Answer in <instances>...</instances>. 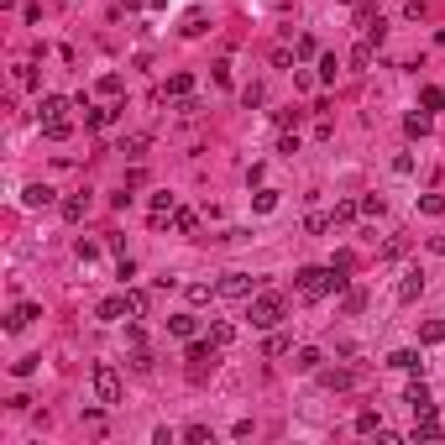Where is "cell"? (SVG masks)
Listing matches in <instances>:
<instances>
[{"label": "cell", "mask_w": 445, "mask_h": 445, "mask_svg": "<svg viewBox=\"0 0 445 445\" xmlns=\"http://www.w3.org/2000/svg\"><path fill=\"white\" fill-rule=\"evenodd\" d=\"M294 288H299V299H325V294H336V288H346V278H341L336 267H299Z\"/></svg>", "instance_id": "1"}, {"label": "cell", "mask_w": 445, "mask_h": 445, "mask_svg": "<svg viewBox=\"0 0 445 445\" xmlns=\"http://www.w3.org/2000/svg\"><path fill=\"white\" fill-rule=\"evenodd\" d=\"M69 100L63 95H42V110H37V126H42V137H53V142H63L74 131V121H69Z\"/></svg>", "instance_id": "2"}, {"label": "cell", "mask_w": 445, "mask_h": 445, "mask_svg": "<svg viewBox=\"0 0 445 445\" xmlns=\"http://www.w3.org/2000/svg\"><path fill=\"white\" fill-rule=\"evenodd\" d=\"M283 315H288V299H283V294H252V299H247V320H252V330H273Z\"/></svg>", "instance_id": "3"}, {"label": "cell", "mask_w": 445, "mask_h": 445, "mask_svg": "<svg viewBox=\"0 0 445 445\" xmlns=\"http://www.w3.org/2000/svg\"><path fill=\"white\" fill-rule=\"evenodd\" d=\"M95 398L100 404H121V372L110 362H95Z\"/></svg>", "instance_id": "4"}, {"label": "cell", "mask_w": 445, "mask_h": 445, "mask_svg": "<svg viewBox=\"0 0 445 445\" xmlns=\"http://www.w3.org/2000/svg\"><path fill=\"white\" fill-rule=\"evenodd\" d=\"M220 294H226V299H252V294H257V278H252V273H226V278H220Z\"/></svg>", "instance_id": "5"}, {"label": "cell", "mask_w": 445, "mask_h": 445, "mask_svg": "<svg viewBox=\"0 0 445 445\" xmlns=\"http://www.w3.org/2000/svg\"><path fill=\"white\" fill-rule=\"evenodd\" d=\"M404 404L414 409V419H419V414H435V398H430V388H425V383H409Z\"/></svg>", "instance_id": "6"}, {"label": "cell", "mask_w": 445, "mask_h": 445, "mask_svg": "<svg viewBox=\"0 0 445 445\" xmlns=\"http://www.w3.org/2000/svg\"><path fill=\"white\" fill-rule=\"evenodd\" d=\"M32 320H42V304H16V309H11V315H6V330H11V336H16V330H27Z\"/></svg>", "instance_id": "7"}, {"label": "cell", "mask_w": 445, "mask_h": 445, "mask_svg": "<svg viewBox=\"0 0 445 445\" xmlns=\"http://www.w3.org/2000/svg\"><path fill=\"white\" fill-rule=\"evenodd\" d=\"M419 294H425V273H419V267H409L404 283H398V304H414Z\"/></svg>", "instance_id": "8"}, {"label": "cell", "mask_w": 445, "mask_h": 445, "mask_svg": "<svg viewBox=\"0 0 445 445\" xmlns=\"http://www.w3.org/2000/svg\"><path fill=\"white\" fill-rule=\"evenodd\" d=\"M21 205H27V210L53 205V189H48V184H27V189H21Z\"/></svg>", "instance_id": "9"}, {"label": "cell", "mask_w": 445, "mask_h": 445, "mask_svg": "<svg viewBox=\"0 0 445 445\" xmlns=\"http://www.w3.org/2000/svg\"><path fill=\"white\" fill-rule=\"evenodd\" d=\"M430 440H440V419H435V414H419V425H414V445H430Z\"/></svg>", "instance_id": "10"}, {"label": "cell", "mask_w": 445, "mask_h": 445, "mask_svg": "<svg viewBox=\"0 0 445 445\" xmlns=\"http://www.w3.org/2000/svg\"><path fill=\"white\" fill-rule=\"evenodd\" d=\"M116 116H121L116 105H100V110H95V105H84V126H95V131H100V126H110Z\"/></svg>", "instance_id": "11"}, {"label": "cell", "mask_w": 445, "mask_h": 445, "mask_svg": "<svg viewBox=\"0 0 445 445\" xmlns=\"http://www.w3.org/2000/svg\"><path fill=\"white\" fill-rule=\"evenodd\" d=\"M194 330H199L194 315H173V320H168V336H178V341H194Z\"/></svg>", "instance_id": "12"}, {"label": "cell", "mask_w": 445, "mask_h": 445, "mask_svg": "<svg viewBox=\"0 0 445 445\" xmlns=\"http://www.w3.org/2000/svg\"><path fill=\"white\" fill-rule=\"evenodd\" d=\"M100 320H121V315H131L126 309V294H116V299H100V309H95Z\"/></svg>", "instance_id": "13"}, {"label": "cell", "mask_w": 445, "mask_h": 445, "mask_svg": "<svg viewBox=\"0 0 445 445\" xmlns=\"http://www.w3.org/2000/svg\"><path fill=\"white\" fill-rule=\"evenodd\" d=\"M320 383H325V388H330V393H341V388H351V383H356V377L346 372V367H330V372H320Z\"/></svg>", "instance_id": "14"}, {"label": "cell", "mask_w": 445, "mask_h": 445, "mask_svg": "<svg viewBox=\"0 0 445 445\" xmlns=\"http://www.w3.org/2000/svg\"><path fill=\"white\" fill-rule=\"evenodd\" d=\"M367 309V288H346L341 294V315H362Z\"/></svg>", "instance_id": "15"}, {"label": "cell", "mask_w": 445, "mask_h": 445, "mask_svg": "<svg viewBox=\"0 0 445 445\" xmlns=\"http://www.w3.org/2000/svg\"><path fill=\"white\" fill-rule=\"evenodd\" d=\"M388 367H393V372H419L425 362H419V351H393V356H388Z\"/></svg>", "instance_id": "16"}, {"label": "cell", "mask_w": 445, "mask_h": 445, "mask_svg": "<svg viewBox=\"0 0 445 445\" xmlns=\"http://www.w3.org/2000/svg\"><path fill=\"white\" fill-rule=\"evenodd\" d=\"M445 341V320H425L419 325V346H440Z\"/></svg>", "instance_id": "17"}, {"label": "cell", "mask_w": 445, "mask_h": 445, "mask_svg": "<svg viewBox=\"0 0 445 445\" xmlns=\"http://www.w3.org/2000/svg\"><path fill=\"white\" fill-rule=\"evenodd\" d=\"M210 341H215V346L226 351L231 341H236V325H231V320H215V325H210Z\"/></svg>", "instance_id": "18"}, {"label": "cell", "mask_w": 445, "mask_h": 445, "mask_svg": "<svg viewBox=\"0 0 445 445\" xmlns=\"http://www.w3.org/2000/svg\"><path fill=\"white\" fill-rule=\"evenodd\" d=\"M184 294H189V304H210V299L220 294V283H189Z\"/></svg>", "instance_id": "19"}, {"label": "cell", "mask_w": 445, "mask_h": 445, "mask_svg": "<svg viewBox=\"0 0 445 445\" xmlns=\"http://www.w3.org/2000/svg\"><path fill=\"white\" fill-rule=\"evenodd\" d=\"M320 362H325V356H320V346H304V351L294 356V367H299V372H320Z\"/></svg>", "instance_id": "20"}, {"label": "cell", "mask_w": 445, "mask_h": 445, "mask_svg": "<svg viewBox=\"0 0 445 445\" xmlns=\"http://www.w3.org/2000/svg\"><path fill=\"white\" fill-rule=\"evenodd\" d=\"M194 226H199L194 210H173V231H178V236H194Z\"/></svg>", "instance_id": "21"}, {"label": "cell", "mask_w": 445, "mask_h": 445, "mask_svg": "<svg viewBox=\"0 0 445 445\" xmlns=\"http://www.w3.org/2000/svg\"><path fill=\"white\" fill-rule=\"evenodd\" d=\"M147 304H152V299H147V288H131V294H126V309H131V320H142V315H147Z\"/></svg>", "instance_id": "22"}, {"label": "cell", "mask_w": 445, "mask_h": 445, "mask_svg": "<svg viewBox=\"0 0 445 445\" xmlns=\"http://www.w3.org/2000/svg\"><path fill=\"white\" fill-rule=\"evenodd\" d=\"M419 105H425V110H445V89L425 84V89H419Z\"/></svg>", "instance_id": "23"}, {"label": "cell", "mask_w": 445, "mask_h": 445, "mask_svg": "<svg viewBox=\"0 0 445 445\" xmlns=\"http://www.w3.org/2000/svg\"><path fill=\"white\" fill-rule=\"evenodd\" d=\"M84 210H89V194H74V199H63V220H84Z\"/></svg>", "instance_id": "24"}, {"label": "cell", "mask_w": 445, "mask_h": 445, "mask_svg": "<svg viewBox=\"0 0 445 445\" xmlns=\"http://www.w3.org/2000/svg\"><path fill=\"white\" fill-rule=\"evenodd\" d=\"M356 430H362V435H377V430H383V419H377V409H362V414H356Z\"/></svg>", "instance_id": "25"}, {"label": "cell", "mask_w": 445, "mask_h": 445, "mask_svg": "<svg viewBox=\"0 0 445 445\" xmlns=\"http://www.w3.org/2000/svg\"><path fill=\"white\" fill-rule=\"evenodd\" d=\"M404 131H409V137H430V116H425V110H414V116L404 121Z\"/></svg>", "instance_id": "26"}, {"label": "cell", "mask_w": 445, "mask_h": 445, "mask_svg": "<svg viewBox=\"0 0 445 445\" xmlns=\"http://www.w3.org/2000/svg\"><path fill=\"white\" fill-rule=\"evenodd\" d=\"M189 89H194L189 74H173V79H168V95H173V100H189Z\"/></svg>", "instance_id": "27"}, {"label": "cell", "mask_w": 445, "mask_h": 445, "mask_svg": "<svg viewBox=\"0 0 445 445\" xmlns=\"http://www.w3.org/2000/svg\"><path fill=\"white\" fill-rule=\"evenodd\" d=\"M184 440H189V445H210L215 435H210V425H189V430H184Z\"/></svg>", "instance_id": "28"}, {"label": "cell", "mask_w": 445, "mask_h": 445, "mask_svg": "<svg viewBox=\"0 0 445 445\" xmlns=\"http://www.w3.org/2000/svg\"><path fill=\"white\" fill-rule=\"evenodd\" d=\"M336 74H341L336 53H325V58H320V79H325V84H336Z\"/></svg>", "instance_id": "29"}, {"label": "cell", "mask_w": 445, "mask_h": 445, "mask_svg": "<svg viewBox=\"0 0 445 445\" xmlns=\"http://www.w3.org/2000/svg\"><path fill=\"white\" fill-rule=\"evenodd\" d=\"M95 89H100V95H110V100H116V95H121V74H100V84H95Z\"/></svg>", "instance_id": "30"}, {"label": "cell", "mask_w": 445, "mask_h": 445, "mask_svg": "<svg viewBox=\"0 0 445 445\" xmlns=\"http://www.w3.org/2000/svg\"><path fill=\"white\" fill-rule=\"evenodd\" d=\"M372 63V42H356V53H351V69H367Z\"/></svg>", "instance_id": "31"}, {"label": "cell", "mask_w": 445, "mask_h": 445, "mask_svg": "<svg viewBox=\"0 0 445 445\" xmlns=\"http://www.w3.org/2000/svg\"><path fill=\"white\" fill-rule=\"evenodd\" d=\"M419 210H425V215H445V199L440 194H425V199H419Z\"/></svg>", "instance_id": "32"}, {"label": "cell", "mask_w": 445, "mask_h": 445, "mask_svg": "<svg viewBox=\"0 0 445 445\" xmlns=\"http://www.w3.org/2000/svg\"><path fill=\"white\" fill-rule=\"evenodd\" d=\"M330 267H336V273H341V278H346V273H351V267H356V257H351V252H336V257H330Z\"/></svg>", "instance_id": "33"}, {"label": "cell", "mask_w": 445, "mask_h": 445, "mask_svg": "<svg viewBox=\"0 0 445 445\" xmlns=\"http://www.w3.org/2000/svg\"><path fill=\"white\" fill-rule=\"evenodd\" d=\"M199 32H205V16H199V11H189V21H184V37H199Z\"/></svg>", "instance_id": "34"}, {"label": "cell", "mask_w": 445, "mask_h": 445, "mask_svg": "<svg viewBox=\"0 0 445 445\" xmlns=\"http://www.w3.org/2000/svg\"><path fill=\"white\" fill-rule=\"evenodd\" d=\"M152 215H173V194H152Z\"/></svg>", "instance_id": "35"}, {"label": "cell", "mask_w": 445, "mask_h": 445, "mask_svg": "<svg viewBox=\"0 0 445 445\" xmlns=\"http://www.w3.org/2000/svg\"><path fill=\"white\" fill-rule=\"evenodd\" d=\"M241 105H247V110L262 105V84H247V89H241Z\"/></svg>", "instance_id": "36"}, {"label": "cell", "mask_w": 445, "mask_h": 445, "mask_svg": "<svg viewBox=\"0 0 445 445\" xmlns=\"http://www.w3.org/2000/svg\"><path fill=\"white\" fill-rule=\"evenodd\" d=\"M288 346H294V341H288V336H267V356H283Z\"/></svg>", "instance_id": "37"}, {"label": "cell", "mask_w": 445, "mask_h": 445, "mask_svg": "<svg viewBox=\"0 0 445 445\" xmlns=\"http://www.w3.org/2000/svg\"><path fill=\"white\" fill-rule=\"evenodd\" d=\"M257 210H262V215H273V210H278V194H273V189H262V194H257Z\"/></svg>", "instance_id": "38"}, {"label": "cell", "mask_w": 445, "mask_h": 445, "mask_svg": "<svg viewBox=\"0 0 445 445\" xmlns=\"http://www.w3.org/2000/svg\"><path fill=\"white\" fill-rule=\"evenodd\" d=\"M356 205H362V215H383V199H377V194H367V199H356Z\"/></svg>", "instance_id": "39"}, {"label": "cell", "mask_w": 445, "mask_h": 445, "mask_svg": "<svg viewBox=\"0 0 445 445\" xmlns=\"http://www.w3.org/2000/svg\"><path fill=\"white\" fill-rule=\"evenodd\" d=\"M16 84L32 89V84H37V69H32V63H21V69H16Z\"/></svg>", "instance_id": "40"}, {"label": "cell", "mask_w": 445, "mask_h": 445, "mask_svg": "<svg viewBox=\"0 0 445 445\" xmlns=\"http://www.w3.org/2000/svg\"><path fill=\"white\" fill-rule=\"evenodd\" d=\"M430 247H435V252H440V257H445V236H435V241H430Z\"/></svg>", "instance_id": "41"}]
</instances>
